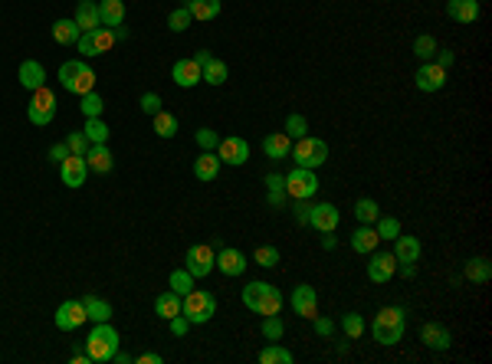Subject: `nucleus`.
Instances as JSON below:
<instances>
[{
	"mask_svg": "<svg viewBox=\"0 0 492 364\" xmlns=\"http://www.w3.org/2000/svg\"><path fill=\"white\" fill-rule=\"evenodd\" d=\"M404 322L407 315L401 305H388V309H381L374 315V325H371V335L378 345H397V341L404 338Z\"/></svg>",
	"mask_w": 492,
	"mask_h": 364,
	"instance_id": "f257e3e1",
	"label": "nucleus"
},
{
	"mask_svg": "<svg viewBox=\"0 0 492 364\" xmlns=\"http://www.w3.org/2000/svg\"><path fill=\"white\" fill-rule=\"evenodd\" d=\"M60 86L66 89V92H73V95H86V92H92L95 89V69L86 63V60H66L63 66H60Z\"/></svg>",
	"mask_w": 492,
	"mask_h": 364,
	"instance_id": "f03ea898",
	"label": "nucleus"
},
{
	"mask_svg": "<svg viewBox=\"0 0 492 364\" xmlns=\"http://www.w3.org/2000/svg\"><path fill=\"white\" fill-rule=\"evenodd\" d=\"M243 305L256 315H279L282 309V292L269 282H250L243 289Z\"/></svg>",
	"mask_w": 492,
	"mask_h": 364,
	"instance_id": "7ed1b4c3",
	"label": "nucleus"
},
{
	"mask_svg": "<svg viewBox=\"0 0 492 364\" xmlns=\"http://www.w3.org/2000/svg\"><path fill=\"white\" fill-rule=\"evenodd\" d=\"M118 352V331H115L109 322H95V328L89 331V338H86V354H89V361H112V354Z\"/></svg>",
	"mask_w": 492,
	"mask_h": 364,
	"instance_id": "20e7f679",
	"label": "nucleus"
},
{
	"mask_svg": "<svg viewBox=\"0 0 492 364\" xmlns=\"http://www.w3.org/2000/svg\"><path fill=\"white\" fill-rule=\"evenodd\" d=\"M217 312V299L203 289H190L188 295H181V315L190 325H207Z\"/></svg>",
	"mask_w": 492,
	"mask_h": 364,
	"instance_id": "39448f33",
	"label": "nucleus"
},
{
	"mask_svg": "<svg viewBox=\"0 0 492 364\" xmlns=\"http://www.w3.org/2000/svg\"><path fill=\"white\" fill-rule=\"evenodd\" d=\"M289 154L295 158V164H299V167H309V171H316V167H322V164L328 161V145H325L322 138L302 135V138H295V145H292Z\"/></svg>",
	"mask_w": 492,
	"mask_h": 364,
	"instance_id": "423d86ee",
	"label": "nucleus"
},
{
	"mask_svg": "<svg viewBox=\"0 0 492 364\" xmlns=\"http://www.w3.org/2000/svg\"><path fill=\"white\" fill-rule=\"evenodd\" d=\"M282 190L289 194L292 201H309V197H316V190H318L316 171H309V167H295V171H289Z\"/></svg>",
	"mask_w": 492,
	"mask_h": 364,
	"instance_id": "0eeeda50",
	"label": "nucleus"
},
{
	"mask_svg": "<svg viewBox=\"0 0 492 364\" xmlns=\"http://www.w3.org/2000/svg\"><path fill=\"white\" fill-rule=\"evenodd\" d=\"M56 105H60L56 95L46 86H39V89H33V99L26 102V115H30L33 125H50L53 115H56Z\"/></svg>",
	"mask_w": 492,
	"mask_h": 364,
	"instance_id": "6e6552de",
	"label": "nucleus"
},
{
	"mask_svg": "<svg viewBox=\"0 0 492 364\" xmlns=\"http://www.w3.org/2000/svg\"><path fill=\"white\" fill-rule=\"evenodd\" d=\"M217 263V253H214V243H194L184 256V269H188L194 279H203L210 276V269Z\"/></svg>",
	"mask_w": 492,
	"mask_h": 364,
	"instance_id": "1a4fd4ad",
	"label": "nucleus"
},
{
	"mask_svg": "<svg viewBox=\"0 0 492 364\" xmlns=\"http://www.w3.org/2000/svg\"><path fill=\"white\" fill-rule=\"evenodd\" d=\"M115 46V33L109 26H95V30H89L79 37V53L82 56H102V53H109Z\"/></svg>",
	"mask_w": 492,
	"mask_h": 364,
	"instance_id": "9d476101",
	"label": "nucleus"
},
{
	"mask_svg": "<svg viewBox=\"0 0 492 364\" xmlns=\"http://www.w3.org/2000/svg\"><path fill=\"white\" fill-rule=\"evenodd\" d=\"M53 322H56V328L60 331H76L82 322H89L86 315V305H82V299H69L63 302L60 309H56V315H53Z\"/></svg>",
	"mask_w": 492,
	"mask_h": 364,
	"instance_id": "9b49d317",
	"label": "nucleus"
},
{
	"mask_svg": "<svg viewBox=\"0 0 492 364\" xmlns=\"http://www.w3.org/2000/svg\"><path fill=\"white\" fill-rule=\"evenodd\" d=\"M217 158H220V164H233V167H243V164L250 161V145L243 138H220V145H217Z\"/></svg>",
	"mask_w": 492,
	"mask_h": 364,
	"instance_id": "f8f14e48",
	"label": "nucleus"
},
{
	"mask_svg": "<svg viewBox=\"0 0 492 364\" xmlns=\"http://www.w3.org/2000/svg\"><path fill=\"white\" fill-rule=\"evenodd\" d=\"M414 82L420 92H440L443 86H446V69L437 63H420V69H417Z\"/></svg>",
	"mask_w": 492,
	"mask_h": 364,
	"instance_id": "ddd939ff",
	"label": "nucleus"
},
{
	"mask_svg": "<svg viewBox=\"0 0 492 364\" xmlns=\"http://www.w3.org/2000/svg\"><path fill=\"white\" fill-rule=\"evenodd\" d=\"M309 226H316L322 233H335V226H338V207L335 203H316V207H309Z\"/></svg>",
	"mask_w": 492,
	"mask_h": 364,
	"instance_id": "4468645a",
	"label": "nucleus"
},
{
	"mask_svg": "<svg viewBox=\"0 0 492 364\" xmlns=\"http://www.w3.org/2000/svg\"><path fill=\"white\" fill-rule=\"evenodd\" d=\"M289 302H292V309H295L299 318H316L318 315V295H316V289H312L309 282L295 286V292H292Z\"/></svg>",
	"mask_w": 492,
	"mask_h": 364,
	"instance_id": "2eb2a0df",
	"label": "nucleus"
},
{
	"mask_svg": "<svg viewBox=\"0 0 492 364\" xmlns=\"http://www.w3.org/2000/svg\"><path fill=\"white\" fill-rule=\"evenodd\" d=\"M86 174H89V164H86V158H79V154H69V158L60 164V177H63L66 188H82V184H86Z\"/></svg>",
	"mask_w": 492,
	"mask_h": 364,
	"instance_id": "dca6fc26",
	"label": "nucleus"
},
{
	"mask_svg": "<svg viewBox=\"0 0 492 364\" xmlns=\"http://www.w3.org/2000/svg\"><path fill=\"white\" fill-rule=\"evenodd\" d=\"M214 269H220L224 276H243V269H246V256H243L240 250H233V246H220Z\"/></svg>",
	"mask_w": 492,
	"mask_h": 364,
	"instance_id": "f3484780",
	"label": "nucleus"
},
{
	"mask_svg": "<svg viewBox=\"0 0 492 364\" xmlns=\"http://www.w3.org/2000/svg\"><path fill=\"white\" fill-rule=\"evenodd\" d=\"M171 79H174L181 89H194L197 82H203L201 63H197V60H177L174 69H171Z\"/></svg>",
	"mask_w": 492,
	"mask_h": 364,
	"instance_id": "a211bd4d",
	"label": "nucleus"
},
{
	"mask_svg": "<svg viewBox=\"0 0 492 364\" xmlns=\"http://www.w3.org/2000/svg\"><path fill=\"white\" fill-rule=\"evenodd\" d=\"M394 269H397V260H394V253H374L371 256V263H367V279L371 282H388L394 276Z\"/></svg>",
	"mask_w": 492,
	"mask_h": 364,
	"instance_id": "6ab92c4d",
	"label": "nucleus"
},
{
	"mask_svg": "<svg viewBox=\"0 0 492 364\" xmlns=\"http://www.w3.org/2000/svg\"><path fill=\"white\" fill-rule=\"evenodd\" d=\"M420 341H423L427 348H433V352H446V348L453 345L450 331H446L440 322H427V325L420 328Z\"/></svg>",
	"mask_w": 492,
	"mask_h": 364,
	"instance_id": "aec40b11",
	"label": "nucleus"
},
{
	"mask_svg": "<svg viewBox=\"0 0 492 364\" xmlns=\"http://www.w3.org/2000/svg\"><path fill=\"white\" fill-rule=\"evenodd\" d=\"M446 17L456 20V24H476L480 20V0H450Z\"/></svg>",
	"mask_w": 492,
	"mask_h": 364,
	"instance_id": "412c9836",
	"label": "nucleus"
},
{
	"mask_svg": "<svg viewBox=\"0 0 492 364\" xmlns=\"http://www.w3.org/2000/svg\"><path fill=\"white\" fill-rule=\"evenodd\" d=\"M17 75H20V86L30 89V92L39 86H46V69H43V63H37V60H24L20 69H17Z\"/></svg>",
	"mask_w": 492,
	"mask_h": 364,
	"instance_id": "4be33fe9",
	"label": "nucleus"
},
{
	"mask_svg": "<svg viewBox=\"0 0 492 364\" xmlns=\"http://www.w3.org/2000/svg\"><path fill=\"white\" fill-rule=\"evenodd\" d=\"M217 174H220V158H217V151H201V158L194 161V177L203 181V184H210V181H217Z\"/></svg>",
	"mask_w": 492,
	"mask_h": 364,
	"instance_id": "5701e85b",
	"label": "nucleus"
},
{
	"mask_svg": "<svg viewBox=\"0 0 492 364\" xmlns=\"http://www.w3.org/2000/svg\"><path fill=\"white\" fill-rule=\"evenodd\" d=\"M76 26L82 30V33H89V30H95V26H102V17H99V3L95 0H79L76 7Z\"/></svg>",
	"mask_w": 492,
	"mask_h": 364,
	"instance_id": "b1692460",
	"label": "nucleus"
},
{
	"mask_svg": "<svg viewBox=\"0 0 492 364\" xmlns=\"http://www.w3.org/2000/svg\"><path fill=\"white\" fill-rule=\"evenodd\" d=\"M86 164H89V171H95V174H109V171H112V164H115L109 145H89Z\"/></svg>",
	"mask_w": 492,
	"mask_h": 364,
	"instance_id": "393cba45",
	"label": "nucleus"
},
{
	"mask_svg": "<svg viewBox=\"0 0 492 364\" xmlns=\"http://www.w3.org/2000/svg\"><path fill=\"white\" fill-rule=\"evenodd\" d=\"M378 243H381V237H378V230H374L371 224H361L352 233V250L354 253H365V256H367V253L378 250Z\"/></svg>",
	"mask_w": 492,
	"mask_h": 364,
	"instance_id": "a878e982",
	"label": "nucleus"
},
{
	"mask_svg": "<svg viewBox=\"0 0 492 364\" xmlns=\"http://www.w3.org/2000/svg\"><path fill=\"white\" fill-rule=\"evenodd\" d=\"M263 151H266V158H273V161H282V158H289V135L286 131H273V135H266L263 138Z\"/></svg>",
	"mask_w": 492,
	"mask_h": 364,
	"instance_id": "bb28decb",
	"label": "nucleus"
},
{
	"mask_svg": "<svg viewBox=\"0 0 492 364\" xmlns=\"http://www.w3.org/2000/svg\"><path fill=\"white\" fill-rule=\"evenodd\" d=\"M394 260H397V263H420V239L397 237L394 239Z\"/></svg>",
	"mask_w": 492,
	"mask_h": 364,
	"instance_id": "cd10ccee",
	"label": "nucleus"
},
{
	"mask_svg": "<svg viewBox=\"0 0 492 364\" xmlns=\"http://www.w3.org/2000/svg\"><path fill=\"white\" fill-rule=\"evenodd\" d=\"M99 17H102V26H122L125 20V3L122 0H99Z\"/></svg>",
	"mask_w": 492,
	"mask_h": 364,
	"instance_id": "c85d7f7f",
	"label": "nucleus"
},
{
	"mask_svg": "<svg viewBox=\"0 0 492 364\" xmlns=\"http://www.w3.org/2000/svg\"><path fill=\"white\" fill-rule=\"evenodd\" d=\"M79 37H82V30L76 26V20H56L53 24V43L73 46V43H79Z\"/></svg>",
	"mask_w": 492,
	"mask_h": 364,
	"instance_id": "c756f323",
	"label": "nucleus"
},
{
	"mask_svg": "<svg viewBox=\"0 0 492 364\" xmlns=\"http://www.w3.org/2000/svg\"><path fill=\"white\" fill-rule=\"evenodd\" d=\"M154 312H158V318H164V322H171L174 315H181V295L177 292H161L158 299H154Z\"/></svg>",
	"mask_w": 492,
	"mask_h": 364,
	"instance_id": "7c9ffc66",
	"label": "nucleus"
},
{
	"mask_svg": "<svg viewBox=\"0 0 492 364\" xmlns=\"http://www.w3.org/2000/svg\"><path fill=\"white\" fill-rule=\"evenodd\" d=\"M201 75H203V82H207V86H224V82H227V75H230V69H227L224 60H214V56H210V60L201 66Z\"/></svg>",
	"mask_w": 492,
	"mask_h": 364,
	"instance_id": "2f4dec72",
	"label": "nucleus"
},
{
	"mask_svg": "<svg viewBox=\"0 0 492 364\" xmlns=\"http://www.w3.org/2000/svg\"><path fill=\"white\" fill-rule=\"evenodd\" d=\"M489 276H492V266H489V260H486V256H473V260L466 263V279H469V282L486 286V282H489Z\"/></svg>",
	"mask_w": 492,
	"mask_h": 364,
	"instance_id": "473e14b6",
	"label": "nucleus"
},
{
	"mask_svg": "<svg viewBox=\"0 0 492 364\" xmlns=\"http://www.w3.org/2000/svg\"><path fill=\"white\" fill-rule=\"evenodd\" d=\"M184 7L190 10L194 20H214V17H220V0H188Z\"/></svg>",
	"mask_w": 492,
	"mask_h": 364,
	"instance_id": "72a5a7b5",
	"label": "nucleus"
},
{
	"mask_svg": "<svg viewBox=\"0 0 492 364\" xmlns=\"http://www.w3.org/2000/svg\"><path fill=\"white\" fill-rule=\"evenodd\" d=\"M82 305H86V315L92 322H109V318H112V305L105 299H99V295H86Z\"/></svg>",
	"mask_w": 492,
	"mask_h": 364,
	"instance_id": "f704fd0d",
	"label": "nucleus"
},
{
	"mask_svg": "<svg viewBox=\"0 0 492 364\" xmlns=\"http://www.w3.org/2000/svg\"><path fill=\"white\" fill-rule=\"evenodd\" d=\"M259 364H292V352L289 348H282L279 341H273L269 348L259 352Z\"/></svg>",
	"mask_w": 492,
	"mask_h": 364,
	"instance_id": "c9c22d12",
	"label": "nucleus"
},
{
	"mask_svg": "<svg viewBox=\"0 0 492 364\" xmlns=\"http://www.w3.org/2000/svg\"><path fill=\"white\" fill-rule=\"evenodd\" d=\"M152 122H154V131H158V138H174L177 135V118L171 112H158V115H152Z\"/></svg>",
	"mask_w": 492,
	"mask_h": 364,
	"instance_id": "e433bc0d",
	"label": "nucleus"
},
{
	"mask_svg": "<svg viewBox=\"0 0 492 364\" xmlns=\"http://www.w3.org/2000/svg\"><path fill=\"white\" fill-rule=\"evenodd\" d=\"M82 135L89 138V145H105V141H109V125H105L102 118H89L86 128H82Z\"/></svg>",
	"mask_w": 492,
	"mask_h": 364,
	"instance_id": "4c0bfd02",
	"label": "nucleus"
},
{
	"mask_svg": "<svg viewBox=\"0 0 492 364\" xmlns=\"http://www.w3.org/2000/svg\"><path fill=\"white\" fill-rule=\"evenodd\" d=\"M82 99V112H86V118H102V112H105V99H102L99 92L92 89V92H86V95H79Z\"/></svg>",
	"mask_w": 492,
	"mask_h": 364,
	"instance_id": "58836bf2",
	"label": "nucleus"
},
{
	"mask_svg": "<svg viewBox=\"0 0 492 364\" xmlns=\"http://www.w3.org/2000/svg\"><path fill=\"white\" fill-rule=\"evenodd\" d=\"M354 217H358L361 224H374V220L381 217V207L371 201V197H361V201L354 203Z\"/></svg>",
	"mask_w": 492,
	"mask_h": 364,
	"instance_id": "ea45409f",
	"label": "nucleus"
},
{
	"mask_svg": "<svg viewBox=\"0 0 492 364\" xmlns=\"http://www.w3.org/2000/svg\"><path fill=\"white\" fill-rule=\"evenodd\" d=\"M374 224H378L374 230H378L381 239H397L401 237V220H397V217H378Z\"/></svg>",
	"mask_w": 492,
	"mask_h": 364,
	"instance_id": "a19ab883",
	"label": "nucleus"
},
{
	"mask_svg": "<svg viewBox=\"0 0 492 364\" xmlns=\"http://www.w3.org/2000/svg\"><path fill=\"white\" fill-rule=\"evenodd\" d=\"M167 282H171V292H177V295H188L194 289V276H190L188 269H174Z\"/></svg>",
	"mask_w": 492,
	"mask_h": 364,
	"instance_id": "79ce46f5",
	"label": "nucleus"
},
{
	"mask_svg": "<svg viewBox=\"0 0 492 364\" xmlns=\"http://www.w3.org/2000/svg\"><path fill=\"white\" fill-rule=\"evenodd\" d=\"M190 24H194V17H190L188 7H177V10H171V17H167V26H171L174 33H184Z\"/></svg>",
	"mask_w": 492,
	"mask_h": 364,
	"instance_id": "37998d69",
	"label": "nucleus"
},
{
	"mask_svg": "<svg viewBox=\"0 0 492 364\" xmlns=\"http://www.w3.org/2000/svg\"><path fill=\"white\" fill-rule=\"evenodd\" d=\"M253 260H256V266H263V269H273V266H279V250L276 246H256Z\"/></svg>",
	"mask_w": 492,
	"mask_h": 364,
	"instance_id": "c03bdc74",
	"label": "nucleus"
},
{
	"mask_svg": "<svg viewBox=\"0 0 492 364\" xmlns=\"http://www.w3.org/2000/svg\"><path fill=\"white\" fill-rule=\"evenodd\" d=\"M286 135H289V138H302V135H309V122H305V115L292 112L289 118H286Z\"/></svg>",
	"mask_w": 492,
	"mask_h": 364,
	"instance_id": "a18cd8bd",
	"label": "nucleus"
},
{
	"mask_svg": "<svg viewBox=\"0 0 492 364\" xmlns=\"http://www.w3.org/2000/svg\"><path fill=\"white\" fill-rule=\"evenodd\" d=\"M341 328H345V335L348 338H361V331H365V318L358 312H348L345 318H341Z\"/></svg>",
	"mask_w": 492,
	"mask_h": 364,
	"instance_id": "49530a36",
	"label": "nucleus"
},
{
	"mask_svg": "<svg viewBox=\"0 0 492 364\" xmlns=\"http://www.w3.org/2000/svg\"><path fill=\"white\" fill-rule=\"evenodd\" d=\"M414 53H417V60H430V56L437 53V39L430 37V33H420V37L414 39Z\"/></svg>",
	"mask_w": 492,
	"mask_h": 364,
	"instance_id": "de8ad7c7",
	"label": "nucleus"
},
{
	"mask_svg": "<svg viewBox=\"0 0 492 364\" xmlns=\"http://www.w3.org/2000/svg\"><path fill=\"white\" fill-rule=\"evenodd\" d=\"M282 331H286V328H282V318H279V315H263V335L269 341H279L282 338Z\"/></svg>",
	"mask_w": 492,
	"mask_h": 364,
	"instance_id": "09e8293b",
	"label": "nucleus"
},
{
	"mask_svg": "<svg viewBox=\"0 0 492 364\" xmlns=\"http://www.w3.org/2000/svg\"><path fill=\"white\" fill-rule=\"evenodd\" d=\"M66 148H69V154H79V158H86L89 138L82 135V131H69V135H66Z\"/></svg>",
	"mask_w": 492,
	"mask_h": 364,
	"instance_id": "8fccbe9b",
	"label": "nucleus"
},
{
	"mask_svg": "<svg viewBox=\"0 0 492 364\" xmlns=\"http://www.w3.org/2000/svg\"><path fill=\"white\" fill-rule=\"evenodd\" d=\"M197 145H201L203 151H217V145H220V135H217L214 128H197Z\"/></svg>",
	"mask_w": 492,
	"mask_h": 364,
	"instance_id": "3c124183",
	"label": "nucleus"
},
{
	"mask_svg": "<svg viewBox=\"0 0 492 364\" xmlns=\"http://www.w3.org/2000/svg\"><path fill=\"white\" fill-rule=\"evenodd\" d=\"M141 112L145 115L161 112V95H158V92H145V95H141Z\"/></svg>",
	"mask_w": 492,
	"mask_h": 364,
	"instance_id": "603ef678",
	"label": "nucleus"
},
{
	"mask_svg": "<svg viewBox=\"0 0 492 364\" xmlns=\"http://www.w3.org/2000/svg\"><path fill=\"white\" fill-rule=\"evenodd\" d=\"M188 328H190V322L184 318V315H174V318H171V335L181 338V335H188Z\"/></svg>",
	"mask_w": 492,
	"mask_h": 364,
	"instance_id": "864d4df0",
	"label": "nucleus"
},
{
	"mask_svg": "<svg viewBox=\"0 0 492 364\" xmlns=\"http://www.w3.org/2000/svg\"><path fill=\"white\" fill-rule=\"evenodd\" d=\"M312 322H316V331H318V335H322V338H331V331H335V325H331L328 318H322V315H316Z\"/></svg>",
	"mask_w": 492,
	"mask_h": 364,
	"instance_id": "5fc2aeb1",
	"label": "nucleus"
},
{
	"mask_svg": "<svg viewBox=\"0 0 492 364\" xmlns=\"http://www.w3.org/2000/svg\"><path fill=\"white\" fill-rule=\"evenodd\" d=\"M50 158H53L56 164H63L66 158H69V148H66V141H60V145H53V148H50Z\"/></svg>",
	"mask_w": 492,
	"mask_h": 364,
	"instance_id": "6e6d98bb",
	"label": "nucleus"
},
{
	"mask_svg": "<svg viewBox=\"0 0 492 364\" xmlns=\"http://www.w3.org/2000/svg\"><path fill=\"white\" fill-rule=\"evenodd\" d=\"M433 56H437V66H443V69H450V66H453V50H437L433 53Z\"/></svg>",
	"mask_w": 492,
	"mask_h": 364,
	"instance_id": "4d7b16f0",
	"label": "nucleus"
},
{
	"mask_svg": "<svg viewBox=\"0 0 492 364\" xmlns=\"http://www.w3.org/2000/svg\"><path fill=\"white\" fill-rule=\"evenodd\" d=\"M135 361H138V364H161V354H158V352H145V354H138Z\"/></svg>",
	"mask_w": 492,
	"mask_h": 364,
	"instance_id": "13d9d810",
	"label": "nucleus"
},
{
	"mask_svg": "<svg viewBox=\"0 0 492 364\" xmlns=\"http://www.w3.org/2000/svg\"><path fill=\"white\" fill-rule=\"evenodd\" d=\"M282 184H286V177H282V174H269V177H266V188H269V190H282Z\"/></svg>",
	"mask_w": 492,
	"mask_h": 364,
	"instance_id": "bf43d9fd",
	"label": "nucleus"
},
{
	"mask_svg": "<svg viewBox=\"0 0 492 364\" xmlns=\"http://www.w3.org/2000/svg\"><path fill=\"white\" fill-rule=\"evenodd\" d=\"M295 220H299V224L309 220V201H299V207H295Z\"/></svg>",
	"mask_w": 492,
	"mask_h": 364,
	"instance_id": "052dcab7",
	"label": "nucleus"
},
{
	"mask_svg": "<svg viewBox=\"0 0 492 364\" xmlns=\"http://www.w3.org/2000/svg\"><path fill=\"white\" fill-rule=\"evenodd\" d=\"M269 203H273V207H282V203H286V190H269Z\"/></svg>",
	"mask_w": 492,
	"mask_h": 364,
	"instance_id": "680f3d73",
	"label": "nucleus"
},
{
	"mask_svg": "<svg viewBox=\"0 0 492 364\" xmlns=\"http://www.w3.org/2000/svg\"><path fill=\"white\" fill-rule=\"evenodd\" d=\"M414 273H417V269H414V263H401V276H407V279H410Z\"/></svg>",
	"mask_w": 492,
	"mask_h": 364,
	"instance_id": "e2e57ef3",
	"label": "nucleus"
},
{
	"mask_svg": "<svg viewBox=\"0 0 492 364\" xmlns=\"http://www.w3.org/2000/svg\"><path fill=\"white\" fill-rule=\"evenodd\" d=\"M112 33H115V39H125V37H128L125 26H112Z\"/></svg>",
	"mask_w": 492,
	"mask_h": 364,
	"instance_id": "0e129e2a",
	"label": "nucleus"
},
{
	"mask_svg": "<svg viewBox=\"0 0 492 364\" xmlns=\"http://www.w3.org/2000/svg\"><path fill=\"white\" fill-rule=\"evenodd\" d=\"M322 246H325V250H335V237H331V233H325V239H322Z\"/></svg>",
	"mask_w": 492,
	"mask_h": 364,
	"instance_id": "69168bd1",
	"label": "nucleus"
},
{
	"mask_svg": "<svg viewBox=\"0 0 492 364\" xmlns=\"http://www.w3.org/2000/svg\"><path fill=\"white\" fill-rule=\"evenodd\" d=\"M194 60H197V63H207V60H210V50H201V53H197V56H194Z\"/></svg>",
	"mask_w": 492,
	"mask_h": 364,
	"instance_id": "338daca9",
	"label": "nucleus"
},
{
	"mask_svg": "<svg viewBox=\"0 0 492 364\" xmlns=\"http://www.w3.org/2000/svg\"><path fill=\"white\" fill-rule=\"evenodd\" d=\"M184 3H188V0H184Z\"/></svg>",
	"mask_w": 492,
	"mask_h": 364,
	"instance_id": "774afa93",
	"label": "nucleus"
}]
</instances>
